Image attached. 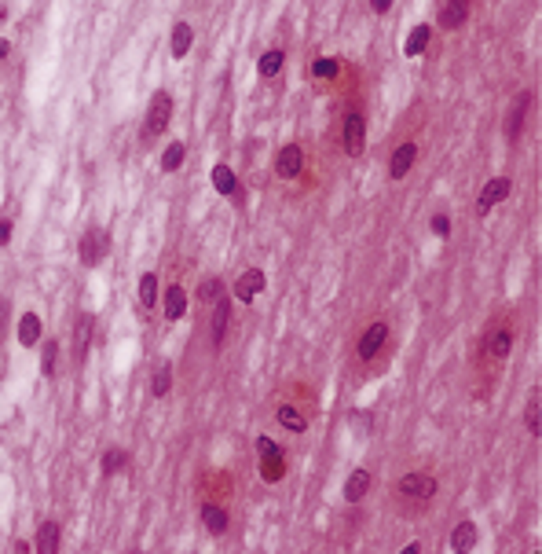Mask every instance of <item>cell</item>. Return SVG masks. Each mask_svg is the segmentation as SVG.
Here are the masks:
<instances>
[{"mask_svg":"<svg viewBox=\"0 0 542 554\" xmlns=\"http://www.w3.org/2000/svg\"><path fill=\"white\" fill-rule=\"evenodd\" d=\"M213 187L220 191L224 199H235L238 191H242V187H238V176H235V169H231V165H224V162L213 169Z\"/></svg>","mask_w":542,"mask_h":554,"instance_id":"cell-15","label":"cell"},{"mask_svg":"<svg viewBox=\"0 0 542 554\" xmlns=\"http://www.w3.org/2000/svg\"><path fill=\"white\" fill-rule=\"evenodd\" d=\"M385 338H389V327H385V324H370V327L363 330V338H359V345H356V356H359V360H374V356L381 353Z\"/></svg>","mask_w":542,"mask_h":554,"instance_id":"cell-7","label":"cell"},{"mask_svg":"<svg viewBox=\"0 0 542 554\" xmlns=\"http://www.w3.org/2000/svg\"><path fill=\"white\" fill-rule=\"evenodd\" d=\"M184 316H187V290L173 283V287L165 290V319L176 324V319H184Z\"/></svg>","mask_w":542,"mask_h":554,"instance_id":"cell-16","label":"cell"},{"mask_svg":"<svg viewBox=\"0 0 542 554\" xmlns=\"http://www.w3.org/2000/svg\"><path fill=\"white\" fill-rule=\"evenodd\" d=\"M107 246H110L107 231H103V228H88L81 235V265L85 268H96L103 257H107Z\"/></svg>","mask_w":542,"mask_h":554,"instance_id":"cell-5","label":"cell"},{"mask_svg":"<svg viewBox=\"0 0 542 554\" xmlns=\"http://www.w3.org/2000/svg\"><path fill=\"white\" fill-rule=\"evenodd\" d=\"M41 371H44L48 378L59 375V342H44V349H41Z\"/></svg>","mask_w":542,"mask_h":554,"instance_id":"cell-25","label":"cell"},{"mask_svg":"<svg viewBox=\"0 0 542 554\" xmlns=\"http://www.w3.org/2000/svg\"><path fill=\"white\" fill-rule=\"evenodd\" d=\"M59 539H62V532H59V525L55 521H41V529H37V554H59Z\"/></svg>","mask_w":542,"mask_h":554,"instance_id":"cell-14","label":"cell"},{"mask_svg":"<svg viewBox=\"0 0 542 554\" xmlns=\"http://www.w3.org/2000/svg\"><path fill=\"white\" fill-rule=\"evenodd\" d=\"M414 158H418V147H414V144H399V147L392 151L389 176H392V180H403V176L410 173V165H414Z\"/></svg>","mask_w":542,"mask_h":554,"instance_id":"cell-12","label":"cell"},{"mask_svg":"<svg viewBox=\"0 0 542 554\" xmlns=\"http://www.w3.org/2000/svg\"><path fill=\"white\" fill-rule=\"evenodd\" d=\"M367 488H370V473L367 470H352L348 481H344V499L348 503H359V499L367 496Z\"/></svg>","mask_w":542,"mask_h":554,"instance_id":"cell-19","label":"cell"},{"mask_svg":"<svg viewBox=\"0 0 542 554\" xmlns=\"http://www.w3.org/2000/svg\"><path fill=\"white\" fill-rule=\"evenodd\" d=\"M19 342L26 345V349L41 342V316H37V312H26V316L19 319Z\"/></svg>","mask_w":542,"mask_h":554,"instance_id":"cell-20","label":"cell"},{"mask_svg":"<svg viewBox=\"0 0 542 554\" xmlns=\"http://www.w3.org/2000/svg\"><path fill=\"white\" fill-rule=\"evenodd\" d=\"M264 283H268V276L261 272V268H250V272H242L238 283H235V298H238L242 305H250L256 294L264 290Z\"/></svg>","mask_w":542,"mask_h":554,"instance_id":"cell-10","label":"cell"},{"mask_svg":"<svg viewBox=\"0 0 542 554\" xmlns=\"http://www.w3.org/2000/svg\"><path fill=\"white\" fill-rule=\"evenodd\" d=\"M429 37H432L429 26H414V30H410V37H407V44H403V51H407V56H421L425 44H429Z\"/></svg>","mask_w":542,"mask_h":554,"instance_id":"cell-24","label":"cell"},{"mask_svg":"<svg viewBox=\"0 0 542 554\" xmlns=\"http://www.w3.org/2000/svg\"><path fill=\"white\" fill-rule=\"evenodd\" d=\"M8 242H11V221L0 217V246H8Z\"/></svg>","mask_w":542,"mask_h":554,"instance_id":"cell-36","label":"cell"},{"mask_svg":"<svg viewBox=\"0 0 542 554\" xmlns=\"http://www.w3.org/2000/svg\"><path fill=\"white\" fill-rule=\"evenodd\" d=\"M8 51H11V44H8V41H0V59H8Z\"/></svg>","mask_w":542,"mask_h":554,"instance_id":"cell-39","label":"cell"},{"mask_svg":"<svg viewBox=\"0 0 542 554\" xmlns=\"http://www.w3.org/2000/svg\"><path fill=\"white\" fill-rule=\"evenodd\" d=\"M509 187H513V184H509V176H495V180H487L484 195H480V202H476V213L487 217V213L495 210V202H502V199L509 195Z\"/></svg>","mask_w":542,"mask_h":554,"instance_id":"cell-9","label":"cell"},{"mask_svg":"<svg viewBox=\"0 0 542 554\" xmlns=\"http://www.w3.org/2000/svg\"><path fill=\"white\" fill-rule=\"evenodd\" d=\"M139 301H143V308H150L154 301H158V276L154 272L139 276Z\"/></svg>","mask_w":542,"mask_h":554,"instance_id":"cell-26","label":"cell"},{"mask_svg":"<svg viewBox=\"0 0 542 554\" xmlns=\"http://www.w3.org/2000/svg\"><path fill=\"white\" fill-rule=\"evenodd\" d=\"M198 298L205 301V305H216L224 298V287H220V279H205L202 287H198Z\"/></svg>","mask_w":542,"mask_h":554,"instance_id":"cell-31","label":"cell"},{"mask_svg":"<svg viewBox=\"0 0 542 554\" xmlns=\"http://www.w3.org/2000/svg\"><path fill=\"white\" fill-rule=\"evenodd\" d=\"M227 319H231V301L220 298L213 305V345H216V349H220L224 338H227Z\"/></svg>","mask_w":542,"mask_h":554,"instance_id":"cell-17","label":"cell"},{"mask_svg":"<svg viewBox=\"0 0 542 554\" xmlns=\"http://www.w3.org/2000/svg\"><path fill=\"white\" fill-rule=\"evenodd\" d=\"M509 345H513V338H509L506 327L495 330V334H487V353H491L495 360H506L509 356Z\"/></svg>","mask_w":542,"mask_h":554,"instance_id":"cell-23","label":"cell"},{"mask_svg":"<svg viewBox=\"0 0 542 554\" xmlns=\"http://www.w3.org/2000/svg\"><path fill=\"white\" fill-rule=\"evenodd\" d=\"M256 452H261V478H264V481H279L282 473H286L282 448L271 441V437H256Z\"/></svg>","mask_w":542,"mask_h":554,"instance_id":"cell-4","label":"cell"},{"mask_svg":"<svg viewBox=\"0 0 542 554\" xmlns=\"http://www.w3.org/2000/svg\"><path fill=\"white\" fill-rule=\"evenodd\" d=\"M527 107H532V92H521L509 107V118H506V140H521L524 133V118H527Z\"/></svg>","mask_w":542,"mask_h":554,"instance_id":"cell-11","label":"cell"},{"mask_svg":"<svg viewBox=\"0 0 542 554\" xmlns=\"http://www.w3.org/2000/svg\"><path fill=\"white\" fill-rule=\"evenodd\" d=\"M370 8H374V11H389L392 0H370Z\"/></svg>","mask_w":542,"mask_h":554,"instance_id":"cell-37","label":"cell"},{"mask_svg":"<svg viewBox=\"0 0 542 554\" xmlns=\"http://www.w3.org/2000/svg\"><path fill=\"white\" fill-rule=\"evenodd\" d=\"M88 345H92V316H77L73 319V364L81 367L88 360Z\"/></svg>","mask_w":542,"mask_h":554,"instance_id":"cell-8","label":"cell"},{"mask_svg":"<svg viewBox=\"0 0 542 554\" xmlns=\"http://www.w3.org/2000/svg\"><path fill=\"white\" fill-rule=\"evenodd\" d=\"M132 554H139V551H132Z\"/></svg>","mask_w":542,"mask_h":554,"instance_id":"cell-40","label":"cell"},{"mask_svg":"<svg viewBox=\"0 0 542 554\" xmlns=\"http://www.w3.org/2000/svg\"><path fill=\"white\" fill-rule=\"evenodd\" d=\"M338 59H315L312 62V74L319 77V81H333V77H338Z\"/></svg>","mask_w":542,"mask_h":554,"instance_id":"cell-32","label":"cell"},{"mask_svg":"<svg viewBox=\"0 0 542 554\" xmlns=\"http://www.w3.org/2000/svg\"><path fill=\"white\" fill-rule=\"evenodd\" d=\"M202 521H205V529H209L213 536H224V532H227V510H224V507L205 503V507H202Z\"/></svg>","mask_w":542,"mask_h":554,"instance_id":"cell-22","label":"cell"},{"mask_svg":"<svg viewBox=\"0 0 542 554\" xmlns=\"http://www.w3.org/2000/svg\"><path fill=\"white\" fill-rule=\"evenodd\" d=\"M173 385V364H158V375H154V396H165Z\"/></svg>","mask_w":542,"mask_h":554,"instance_id":"cell-33","label":"cell"},{"mask_svg":"<svg viewBox=\"0 0 542 554\" xmlns=\"http://www.w3.org/2000/svg\"><path fill=\"white\" fill-rule=\"evenodd\" d=\"M399 496L410 499V503H432L436 496V478H429V473H403L399 478Z\"/></svg>","mask_w":542,"mask_h":554,"instance_id":"cell-3","label":"cell"},{"mask_svg":"<svg viewBox=\"0 0 542 554\" xmlns=\"http://www.w3.org/2000/svg\"><path fill=\"white\" fill-rule=\"evenodd\" d=\"M125 467H128V455L121 452V448H114V452L103 455V473H118V470H125Z\"/></svg>","mask_w":542,"mask_h":554,"instance_id":"cell-34","label":"cell"},{"mask_svg":"<svg viewBox=\"0 0 542 554\" xmlns=\"http://www.w3.org/2000/svg\"><path fill=\"white\" fill-rule=\"evenodd\" d=\"M301 169H304V151L297 147V144H286V147L275 154V173H279L282 180L301 176Z\"/></svg>","mask_w":542,"mask_h":554,"instance_id":"cell-6","label":"cell"},{"mask_svg":"<svg viewBox=\"0 0 542 554\" xmlns=\"http://www.w3.org/2000/svg\"><path fill=\"white\" fill-rule=\"evenodd\" d=\"M432 231H436L440 239H447V235H451V221H447L444 213H436V217H432Z\"/></svg>","mask_w":542,"mask_h":554,"instance_id":"cell-35","label":"cell"},{"mask_svg":"<svg viewBox=\"0 0 542 554\" xmlns=\"http://www.w3.org/2000/svg\"><path fill=\"white\" fill-rule=\"evenodd\" d=\"M539 415H542V404H539V389L532 393V401H527V411H524V422H527V430H532V437H539Z\"/></svg>","mask_w":542,"mask_h":554,"instance_id":"cell-30","label":"cell"},{"mask_svg":"<svg viewBox=\"0 0 542 554\" xmlns=\"http://www.w3.org/2000/svg\"><path fill=\"white\" fill-rule=\"evenodd\" d=\"M469 19V0H447V8L440 11V26L444 30H462Z\"/></svg>","mask_w":542,"mask_h":554,"instance_id":"cell-13","label":"cell"},{"mask_svg":"<svg viewBox=\"0 0 542 554\" xmlns=\"http://www.w3.org/2000/svg\"><path fill=\"white\" fill-rule=\"evenodd\" d=\"M173 118V96L169 92H154L150 107H147V121H143V140H158Z\"/></svg>","mask_w":542,"mask_h":554,"instance_id":"cell-1","label":"cell"},{"mask_svg":"<svg viewBox=\"0 0 542 554\" xmlns=\"http://www.w3.org/2000/svg\"><path fill=\"white\" fill-rule=\"evenodd\" d=\"M341 147H344L348 158H359V154H363V147H367V121H363V114H359V110H348V114H344Z\"/></svg>","mask_w":542,"mask_h":554,"instance_id":"cell-2","label":"cell"},{"mask_svg":"<svg viewBox=\"0 0 542 554\" xmlns=\"http://www.w3.org/2000/svg\"><path fill=\"white\" fill-rule=\"evenodd\" d=\"M187 51H191V26L187 22H176V30H173V56L184 59Z\"/></svg>","mask_w":542,"mask_h":554,"instance_id":"cell-27","label":"cell"},{"mask_svg":"<svg viewBox=\"0 0 542 554\" xmlns=\"http://www.w3.org/2000/svg\"><path fill=\"white\" fill-rule=\"evenodd\" d=\"M451 547H455V554H469L476 547V525L473 521H458L455 532H451Z\"/></svg>","mask_w":542,"mask_h":554,"instance_id":"cell-18","label":"cell"},{"mask_svg":"<svg viewBox=\"0 0 542 554\" xmlns=\"http://www.w3.org/2000/svg\"><path fill=\"white\" fill-rule=\"evenodd\" d=\"M275 419H279V426H282V430H290V433H304V430H308L304 415H301V411H297L293 404H282V408L275 411Z\"/></svg>","mask_w":542,"mask_h":554,"instance_id":"cell-21","label":"cell"},{"mask_svg":"<svg viewBox=\"0 0 542 554\" xmlns=\"http://www.w3.org/2000/svg\"><path fill=\"white\" fill-rule=\"evenodd\" d=\"M184 154H187L184 144H169V147H165V154H161V169L165 173H176L180 165H184Z\"/></svg>","mask_w":542,"mask_h":554,"instance_id":"cell-29","label":"cell"},{"mask_svg":"<svg viewBox=\"0 0 542 554\" xmlns=\"http://www.w3.org/2000/svg\"><path fill=\"white\" fill-rule=\"evenodd\" d=\"M279 70H282V51H279V48L264 51L261 62H256V74H261V77H275Z\"/></svg>","mask_w":542,"mask_h":554,"instance_id":"cell-28","label":"cell"},{"mask_svg":"<svg viewBox=\"0 0 542 554\" xmlns=\"http://www.w3.org/2000/svg\"><path fill=\"white\" fill-rule=\"evenodd\" d=\"M399 554H421V544H407V547L399 551Z\"/></svg>","mask_w":542,"mask_h":554,"instance_id":"cell-38","label":"cell"}]
</instances>
